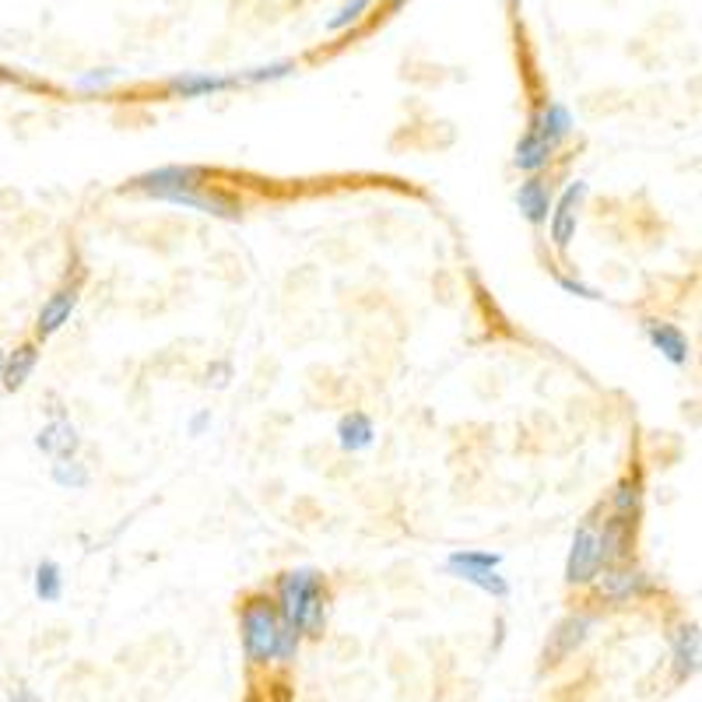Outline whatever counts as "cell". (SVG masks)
<instances>
[{
	"instance_id": "4dcf8cb0",
	"label": "cell",
	"mask_w": 702,
	"mask_h": 702,
	"mask_svg": "<svg viewBox=\"0 0 702 702\" xmlns=\"http://www.w3.org/2000/svg\"><path fill=\"white\" fill-rule=\"evenodd\" d=\"M0 380H4V348H0ZM4 390V386H0Z\"/></svg>"
},
{
	"instance_id": "5b68a950",
	"label": "cell",
	"mask_w": 702,
	"mask_h": 702,
	"mask_svg": "<svg viewBox=\"0 0 702 702\" xmlns=\"http://www.w3.org/2000/svg\"><path fill=\"white\" fill-rule=\"evenodd\" d=\"M197 187H208V169H200V165H162V169L134 176L123 190L152 197V200H165L173 194L197 190Z\"/></svg>"
},
{
	"instance_id": "7a4b0ae2",
	"label": "cell",
	"mask_w": 702,
	"mask_h": 702,
	"mask_svg": "<svg viewBox=\"0 0 702 702\" xmlns=\"http://www.w3.org/2000/svg\"><path fill=\"white\" fill-rule=\"evenodd\" d=\"M271 601L281 615V622L299 632L302 639H320L327 629V611H330V590L327 576L313 566H296L285 569L275 580Z\"/></svg>"
},
{
	"instance_id": "d6986e66",
	"label": "cell",
	"mask_w": 702,
	"mask_h": 702,
	"mask_svg": "<svg viewBox=\"0 0 702 702\" xmlns=\"http://www.w3.org/2000/svg\"><path fill=\"white\" fill-rule=\"evenodd\" d=\"M35 365H39V344L35 341H25V344H18L14 351H8L4 355V380H0V386L4 390H22L32 373H35Z\"/></svg>"
},
{
	"instance_id": "1f68e13d",
	"label": "cell",
	"mask_w": 702,
	"mask_h": 702,
	"mask_svg": "<svg viewBox=\"0 0 702 702\" xmlns=\"http://www.w3.org/2000/svg\"><path fill=\"white\" fill-rule=\"evenodd\" d=\"M407 0H390V11H398V8H404Z\"/></svg>"
},
{
	"instance_id": "277c9868",
	"label": "cell",
	"mask_w": 702,
	"mask_h": 702,
	"mask_svg": "<svg viewBox=\"0 0 702 702\" xmlns=\"http://www.w3.org/2000/svg\"><path fill=\"white\" fill-rule=\"evenodd\" d=\"M593 629H597V611H587V608L569 611L562 622H555V629L548 632V643H545V653H541V668L566 664L569 657H576L587 647V639L593 636Z\"/></svg>"
},
{
	"instance_id": "8992f818",
	"label": "cell",
	"mask_w": 702,
	"mask_h": 702,
	"mask_svg": "<svg viewBox=\"0 0 702 702\" xmlns=\"http://www.w3.org/2000/svg\"><path fill=\"white\" fill-rule=\"evenodd\" d=\"M601 569H605V555H601V538H597V516L590 513L587 520L572 530L569 555H566V584L590 587Z\"/></svg>"
},
{
	"instance_id": "7402d4cb",
	"label": "cell",
	"mask_w": 702,
	"mask_h": 702,
	"mask_svg": "<svg viewBox=\"0 0 702 702\" xmlns=\"http://www.w3.org/2000/svg\"><path fill=\"white\" fill-rule=\"evenodd\" d=\"M50 478H53V485H60V488L81 492V488H89L92 471H89V464L81 461V457H56L53 467H50Z\"/></svg>"
},
{
	"instance_id": "484cf974",
	"label": "cell",
	"mask_w": 702,
	"mask_h": 702,
	"mask_svg": "<svg viewBox=\"0 0 702 702\" xmlns=\"http://www.w3.org/2000/svg\"><path fill=\"white\" fill-rule=\"evenodd\" d=\"M123 74L120 71H89V74H81L74 85H78V92H106V89H113L116 81H120Z\"/></svg>"
},
{
	"instance_id": "cb8c5ba5",
	"label": "cell",
	"mask_w": 702,
	"mask_h": 702,
	"mask_svg": "<svg viewBox=\"0 0 702 702\" xmlns=\"http://www.w3.org/2000/svg\"><path fill=\"white\" fill-rule=\"evenodd\" d=\"M296 71L292 60H278V64H264V68H254V71H242L236 74L239 85H264V81H281Z\"/></svg>"
},
{
	"instance_id": "f1b7e54d",
	"label": "cell",
	"mask_w": 702,
	"mask_h": 702,
	"mask_svg": "<svg viewBox=\"0 0 702 702\" xmlns=\"http://www.w3.org/2000/svg\"><path fill=\"white\" fill-rule=\"evenodd\" d=\"M211 425V411H197V415L190 419V436H204Z\"/></svg>"
},
{
	"instance_id": "9c48e42d",
	"label": "cell",
	"mask_w": 702,
	"mask_h": 702,
	"mask_svg": "<svg viewBox=\"0 0 702 702\" xmlns=\"http://www.w3.org/2000/svg\"><path fill=\"white\" fill-rule=\"evenodd\" d=\"M636 530H639V520H629V516H618V513H608L605 520H597V538H601L605 566L632 562Z\"/></svg>"
},
{
	"instance_id": "30bf717a",
	"label": "cell",
	"mask_w": 702,
	"mask_h": 702,
	"mask_svg": "<svg viewBox=\"0 0 702 702\" xmlns=\"http://www.w3.org/2000/svg\"><path fill=\"white\" fill-rule=\"evenodd\" d=\"M671 643V674L678 685H685L699 674V660H702V636L695 622H678L668 636Z\"/></svg>"
},
{
	"instance_id": "d4e9b609",
	"label": "cell",
	"mask_w": 702,
	"mask_h": 702,
	"mask_svg": "<svg viewBox=\"0 0 702 702\" xmlns=\"http://www.w3.org/2000/svg\"><path fill=\"white\" fill-rule=\"evenodd\" d=\"M369 8H373V0H348V4L327 22V29H330V32H344V29L355 25Z\"/></svg>"
},
{
	"instance_id": "8fae6325",
	"label": "cell",
	"mask_w": 702,
	"mask_h": 702,
	"mask_svg": "<svg viewBox=\"0 0 702 702\" xmlns=\"http://www.w3.org/2000/svg\"><path fill=\"white\" fill-rule=\"evenodd\" d=\"M643 338L650 341L653 351H660V359H668L674 369H685L692 359V348L685 330L671 320H643Z\"/></svg>"
},
{
	"instance_id": "6da1fadb",
	"label": "cell",
	"mask_w": 702,
	"mask_h": 702,
	"mask_svg": "<svg viewBox=\"0 0 702 702\" xmlns=\"http://www.w3.org/2000/svg\"><path fill=\"white\" fill-rule=\"evenodd\" d=\"M239 639L242 653L254 668L292 664L302 647V636L281 622V615L267 593H250L239 605Z\"/></svg>"
},
{
	"instance_id": "3957f363",
	"label": "cell",
	"mask_w": 702,
	"mask_h": 702,
	"mask_svg": "<svg viewBox=\"0 0 702 702\" xmlns=\"http://www.w3.org/2000/svg\"><path fill=\"white\" fill-rule=\"evenodd\" d=\"M597 605H608V608H626L636 601H647V597L657 593V580L636 562H615L605 566L601 572L593 576L590 584Z\"/></svg>"
},
{
	"instance_id": "ba28073f",
	"label": "cell",
	"mask_w": 702,
	"mask_h": 702,
	"mask_svg": "<svg viewBox=\"0 0 702 702\" xmlns=\"http://www.w3.org/2000/svg\"><path fill=\"white\" fill-rule=\"evenodd\" d=\"M78 302H81V271H78L74 281L68 278V281L60 285L56 292L43 302V309H39V317H35V338L47 341V338L60 334V330H64V327L71 323Z\"/></svg>"
},
{
	"instance_id": "9a60e30c",
	"label": "cell",
	"mask_w": 702,
	"mask_h": 702,
	"mask_svg": "<svg viewBox=\"0 0 702 702\" xmlns=\"http://www.w3.org/2000/svg\"><path fill=\"white\" fill-rule=\"evenodd\" d=\"M239 81L236 74H204V71H187V74H176L169 81V92L176 99H204V95H218V92H229L236 89Z\"/></svg>"
},
{
	"instance_id": "44dd1931",
	"label": "cell",
	"mask_w": 702,
	"mask_h": 702,
	"mask_svg": "<svg viewBox=\"0 0 702 702\" xmlns=\"http://www.w3.org/2000/svg\"><path fill=\"white\" fill-rule=\"evenodd\" d=\"M32 590L43 605H56L60 597H64V569L53 559H43L32 572Z\"/></svg>"
},
{
	"instance_id": "4fadbf2b",
	"label": "cell",
	"mask_w": 702,
	"mask_h": 702,
	"mask_svg": "<svg viewBox=\"0 0 702 702\" xmlns=\"http://www.w3.org/2000/svg\"><path fill=\"white\" fill-rule=\"evenodd\" d=\"M551 204H555V187L545 173L527 176L520 187H516V208H520V215L527 218V225H534V229H541V225L548 221Z\"/></svg>"
},
{
	"instance_id": "52a82bcc",
	"label": "cell",
	"mask_w": 702,
	"mask_h": 702,
	"mask_svg": "<svg viewBox=\"0 0 702 702\" xmlns=\"http://www.w3.org/2000/svg\"><path fill=\"white\" fill-rule=\"evenodd\" d=\"M587 179H572L562 187V194H555L551 215H548V239L555 246V254H569V246L576 239V229H580V211L587 204Z\"/></svg>"
},
{
	"instance_id": "f546056e",
	"label": "cell",
	"mask_w": 702,
	"mask_h": 702,
	"mask_svg": "<svg viewBox=\"0 0 702 702\" xmlns=\"http://www.w3.org/2000/svg\"><path fill=\"white\" fill-rule=\"evenodd\" d=\"M11 702H39L29 689H14V695H11Z\"/></svg>"
},
{
	"instance_id": "2e32d148",
	"label": "cell",
	"mask_w": 702,
	"mask_h": 702,
	"mask_svg": "<svg viewBox=\"0 0 702 702\" xmlns=\"http://www.w3.org/2000/svg\"><path fill=\"white\" fill-rule=\"evenodd\" d=\"M530 123L555 144V148H562V144L576 134V120L562 102H545L538 113H530Z\"/></svg>"
},
{
	"instance_id": "ffe728a7",
	"label": "cell",
	"mask_w": 702,
	"mask_h": 702,
	"mask_svg": "<svg viewBox=\"0 0 702 702\" xmlns=\"http://www.w3.org/2000/svg\"><path fill=\"white\" fill-rule=\"evenodd\" d=\"M446 572L453 576V580L461 584H471L474 590H482L488 597H495V601H506L509 597V580L499 572V569H467V566H446Z\"/></svg>"
},
{
	"instance_id": "e0dca14e",
	"label": "cell",
	"mask_w": 702,
	"mask_h": 702,
	"mask_svg": "<svg viewBox=\"0 0 702 702\" xmlns=\"http://www.w3.org/2000/svg\"><path fill=\"white\" fill-rule=\"evenodd\" d=\"M376 443V425L365 411H348V415L338 422V446L344 453H365Z\"/></svg>"
},
{
	"instance_id": "4316f807",
	"label": "cell",
	"mask_w": 702,
	"mask_h": 702,
	"mask_svg": "<svg viewBox=\"0 0 702 702\" xmlns=\"http://www.w3.org/2000/svg\"><path fill=\"white\" fill-rule=\"evenodd\" d=\"M555 285H559L562 292L576 296V299H590V302H601V299H605L593 285H587V281H580V278H572V275H562V271H555Z\"/></svg>"
},
{
	"instance_id": "7c38bea8",
	"label": "cell",
	"mask_w": 702,
	"mask_h": 702,
	"mask_svg": "<svg viewBox=\"0 0 702 702\" xmlns=\"http://www.w3.org/2000/svg\"><path fill=\"white\" fill-rule=\"evenodd\" d=\"M555 152H559V148H555V144L527 120V131L520 134V141H516L513 165L520 173H527V176H541L548 165L555 162Z\"/></svg>"
},
{
	"instance_id": "5bb4252c",
	"label": "cell",
	"mask_w": 702,
	"mask_h": 702,
	"mask_svg": "<svg viewBox=\"0 0 702 702\" xmlns=\"http://www.w3.org/2000/svg\"><path fill=\"white\" fill-rule=\"evenodd\" d=\"M35 450L50 453V457H78L81 450V432L71 419H53L35 432Z\"/></svg>"
},
{
	"instance_id": "ac0fdd59",
	"label": "cell",
	"mask_w": 702,
	"mask_h": 702,
	"mask_svg": "<svg viewBox=\"0 0 702 702\" xmlns=\"http://www.w3.org/2000/svg\"><path fill=\"white\" fill-rule=\"evenodd\" d=\"M643 503H647L643 478H639V474H626V478L615 482V488L608 495V513H618V516H629V520H639V516H643Z\"/></svg>"
},
{
	"instance_id": "603a6c76",
	"label": "cell",
	"mask_w": 702,
	"mask_h": 702,
	"mask_svg": "<svg viewBox=\"0 0 702 702\" xmlns=\"http://www.w3.org/2000/svg\"><path fill=\"white\" fill-rule=\"evenodd\" d=\"M446 566H467V569H499L503 566V555L499 551H450L446 555Z\"/></svg>"
},
{
	"instance_id": "83f0119b",
	"label": "cell",
	"mask_w": 702,
	"mask_h": 702,
	"mask_svg": "<svg viewBox=\"0 0 702 702\" xmlns=\"http://www.w3.org/2000/svg\"><path fill=\"white\" fill-rule=\"evenodd\" d=\"M229 380H233V362H211L208 365V373H204V383L208 386H215V390H225L229 386Z\"/></svg>"
}]
</instances>
